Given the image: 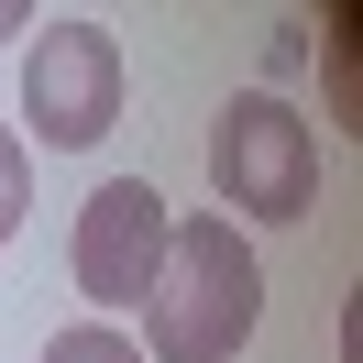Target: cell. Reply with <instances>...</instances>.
Returning a JSON list of instances; mask_svg holds the SVG:
<instances>
[{
  "label": "cell",
  "mask_w": 363,
  "mask_h": 363,
  "mask_svg": "<svg viewBox=\"0 0 363 363\" xmlns=\"http://www.w3.org/2000/svg\"><path fill=\"white\" fill-rule=\"evenodd\" d=\"M209 187H220V220H308L319 209V133L286 111L275 89H242L220 121H209Z\"/></svg>",
  "instance_id": "obj_2"
},
{
  "label": "cell",
  "mask_w": 363,
  "mask_h": 363,
  "mask_svg": "<svg viewBox=\"0 0 363 363\" xmlns=\"http://www.w3.org/2000/svg\"><path fill=\"white\" fill-rule=\"evenodd\" d=\"M121 33L89 23V11H55V23L23 33V133L55 143V155H89V143H111L121 121Z\"/></svg>",
  "instance_id": "obj_3"
},
{
  "label": "cell",
  "mask_w": 363,
  "mask_h": 363,
  "mask_svg": "<svg viewBox=\"0 0 363 363\" xmlns=\"http://www.w3.org/2000/svg\"><path fill=\"white\" fill-rule=\"evenodd\" d=\"M264 319V264H253V231H231L220 209L165 231V264L143 286V363H231Z\"/></svg>",
  "instance_id": "obj_1"
},
{
  "label": "cell",
  "mask_w": 363,
  "mask_h": 363,
  "mask_svg": "<svg viewBox=\"0 0 363 363\" xmlns=\"http://www.w3.org/2000/svg\"><path fill=\"white\" fill-rule=\"evenodd\" d=\"M23 220H33V155H23V133L0 121V242H11Z\"/></svg>",
  "instance_id": "obj_6"
},
{
  "label": "cell",
  "mask_w": 363,
  "mask_h": 363,
  "mask_svg": "<svg viewBox=\"0 0 363 363\" xmlns=\"http://www.w3.org/2000/svg\"><path fill=\"white\" fill-rule=\"evenodd\" d=\"M319 55H330V121L352 133V11H330V45Z\"/></svg>",
  "instance_id": "obj_7"
},
{
  "label": "cell",
  "mask_w": 363,
  "mask_h": 363,
  "mask_svg": "<svg viewBox=\"0 0 363 363\" xmlns=\"http://www.w3.org/2000/svg\"><path fill=\"white\" fill-rule=\"evenodd\" d=\"M165 231H177V209L155 199V177H99L89 199H77V231H67V275L89 308H143V286H155L165 264Z\"/></svg>",
  "instance_id": "obj_4"
},
{
  "label": "cell",
  "mask_w": 363,
  "mask_h": 363,
  "mask_svg": "<svg viewBox=\"0 0 363 363\" xmlns=\"http://www.w3.org/2000/svg\"><path fill=\"white\" fill-rule=\"evenodd\" d=\"M33 33V0H0V45H23Z\"/></svg>",
  "instance_id": "obj_8"
},
{
  "label": "cell",
  "mask_w": 363,
  "mask_h": 363,
  "mask_svg": "<svg viewBox=\"0 0 363 363\" xmlns=\"http://www.w3.org/2000/svg\"><path fill=\"white\" fill-rule=\"evenodd\" d=\"M33 363H143V352H133V341L111 330V319H67V330H55V341H45Z\"/></svg>",
  "instance_id": "obj_5"
}]
</instances>
